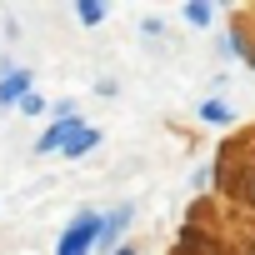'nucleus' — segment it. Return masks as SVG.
<instances>
[{"mask_svg":"<svg viewBox=\"0 0 255 255\" xmlns=\"http://www.w3.org/2000/svg\"><path fill=\"white\" fill-rule=\"evenodd\" d=\"M75 15H80L85 25H100V20H105V5H90V0H85V5H80Z\"/></svg>","mask_w":255,"mask_h":255,"instance_id":"6","label":"nucleus"},{"mask_svg":"<svg viewBox=\"0 0 255 255\" xmlns=\"http://www.w3.org/2000/svg\"><path fill=\"white\" fill-rule=\"evenodd\" d=\"M240 195H245V200L255 205V175H245V180H240Z\"/></svg>","mask_w":255,"mask_h":255,"instance_id":"9","label":"nucleus"},{"mask_svg":"<svg viewBox=\"0 0 255 255\" xmlns=\"http://www.w3.org/2000/svg\"><path fill=\"white\" fill-rule=\"evenodd\" d=\"M245 60H250V65H255V50H245Z\"/></svg>","mask_w":255,"mask_h":255,"instance_id":"10","label":"nucleus"},{"mask_svg":"<svg viewBox=\"0 0 255 255\" xmlns=\"http://www.w3.org/2000/svg\"><path fill=\"white\" fill-rule=\"evenodd\" d=\"M40 110H45L40 95H25V100H20V115H40Z\"/></svg>","mask_w":255,"mask_h":255,"instance_id":"8","label":"nucleus"},{"mask_svg":"<svg viewBox=\"0 0 255 255\" xmlns=\"http://www.w3.org/2000/svg\"><path fill=\"white\" fill-rule=\"evenodd\" d=\"M210 15H215L210 5H185V20H190V25H210Z\"/></svg>","mask_w":255,"mask_h":255,"instance_id":"7","label":"nucleus"},{"mask_svg":"<svg viewBox=\"0 0 255 255\" xmlns=\"http://www.w3.org/2000/svg\"><path fill=\"white\" fill-rule=\"evenodd\" d=\"M125 225H130V205H120V210L105 220V235H100V240H105V245H115V235H120Z\"/></svg>","mask_w":255,"mask_h":255,"instance_id":"4","label":"nucleus"},{"mask_svg":"<svg viewBox=\"0 0 255 255\" xmlns=\"http://www.w3.org/2000/svg\"><path fill=\"white\" fill-rule=\"evenodd\" d=\"M95 145H100V130H80V135L65 145V160H80V155H85V150H95Z\"/></svg>","mask_w":255,"mask_h":255,"instance_id":"3","label":"nucleus"},{"mask_svg":"<svg viewBox=\"0 0 255 255\" xmlns=\"http://www.w3.org/2000/svg\"><path fill=\"white\" fill-rule=\"evenodd\" d=\"M30 95V70H5L0 75V105H20Z\"/></svg>","mask_w":255,"mask_h":255,"instance_id":"2","label":"nucleus"},{"mask_svg":"<svg viewBox=\"0 0 255 255\" xmlns=\"http://www.w3.org/2000/svg\"><path fill=\"white\" fill-rule=\"evenodd\" d=\"M250 255H255V245H250Z\"/></svg>","mask_w":255,"mask_h":255,"instance_id":"11","label":"nucleus"},{"mask_svg":"<svg viewBox=\"0 0 255 255\" xmlns=\"http://www.w3.org/2000/svg\"><path fill=\"white\" fill-rule=\"evenodd\" d=\"M100 235H105V220H100V215H80V220L65 230V240H60V250H55V255H85Z\"/></svg>","mask_w":255,"mask_h":255,"instance_id":"1","label":"nucleus"},{"mask_svg":"<svg viewBox=\"0 0 255 255\" xmlns=\"http://www.w3.org/2000/svg\"><path fill=\"white\" fill-rule=\"evenodd\" d=\"M200 120H205V125H225V120H230V110H225L220 100H205V105H200Z\"/></svg>","mask_w":255,"mask_h":255,"instance_id":"5","label":"nucleus"}]
</instances>
